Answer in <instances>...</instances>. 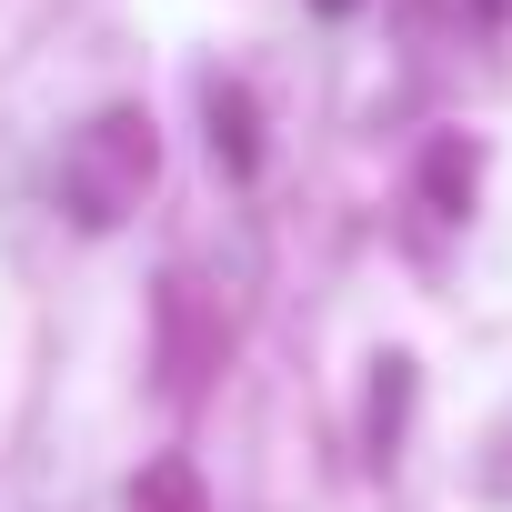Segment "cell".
I'll return each instance as SVG.
<instances>
[{"instance_id": "1", "label": "cell", "mask_w": 512, "mask_h": 512, "mask_svg": "<svg viewBox=\"0 0 512 512\" xmlns=\"http://www.w3.org/2000/svg\"><path fill=\"white\" fill-rule=\"evenodd\" d=\"M101 161H111V171H81V181H71V211H81V221H111L121 191H141V171H151L141 111H111V121H101Z\"/></svg>"}, {"instance_id": "2", "label": "cell", "mask_w": 512, "mask_h": 512, "mask_svg": "<svg viewBox=\"0 0 512 512\" xmlns=\"http://www.w3.org/2000/svg\"><path fill=\"white\" fill-rule=\"evenodd\" d=\"M131 512H201V492H191V462H151V472L131 482Z\"/></svg>"}, {"instance_id": "3", "label": "cell", "mask_w": 512, "mask_h": 512, "mask_svg": "<svg viewBox=\"0 0 512 512\" xmlns=\"http://www.w3.org/2000/svg\"><path fill=\"white\" fill-rule=\"evenodd\" d=\"M322 11H352V0H322Z\"/></svg>"}, {"instance_id": "4", "label": "cell", "mask_w": 512, "mask_h": 512, "mask_svg": "<svg viewBox=\"0 0 512 512\" xmlns=\"http://www.w3.org/2000/svg\"><path fill=\"white\" fill-rule=\"evenodd\" d=\"M482 11H492V0H482Z\"/></svg>"}]
</instances>
